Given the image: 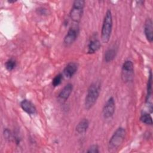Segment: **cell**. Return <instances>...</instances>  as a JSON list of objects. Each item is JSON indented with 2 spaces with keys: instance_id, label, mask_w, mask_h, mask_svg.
<instances>
[{
  "instance_id": "2e32d148",
  "label": "cell",
  "mask_w": 153,
  "mask_h": 153,
  "mask_svg": "<svg viewBox=\"0 0 153 153\" xmlns=\"http://www.w3.org/2000/svg\"><path fill=\"white\" fill-rule=\"evenodd\" d=\"M140 120L141 121L142 123L146 124V125H152V119L150 114L148 113H144L143 114L140 118Z\"/></svg>"
},
{
  "instance_id": "e0dca14e",
  "label": "cell",
  "mask_w": 153,
  "mask_h": 153,
  "mask_svg": "<svg viewBox=\"0 0 153 153\" xmlns=\"http://www.w3.org/2000/svg\"><path fill=\"white\" fill-rule=\"evenodd\" d=\"M16 66V62L13 59H8L5 63V68L9 71H11L14 69V68Z\"/></svg>"
},
{
  "instance_id": "5b68a950",
  "label": "cell",
  "mask_w": 153,
  "mask_h": 153,
  "mask_svg": "<svg viewBox=\"0 0 153 153\" xmlns=\"http://www.w3.org/2000/svg\"><path fill=\"white\" fill-rule=\"evenodd\" d=\"M121 79L124 82H130L134 76V66L131 60H126L121 68Z\"/></svg>"
},
{
  "instance_id": "ba28073f",
  "label": "cell",
  "mask_w": 153,
  "mask_h": 153,
  "mask_svg": "<svg viewBox=\"0 0 153 153\" xmlns=\"http://www.w3.org/2000/svg\"><path fill=\"white\" fill-rule=\"evenodd\" d=\"M144 33L146 38L149 42L153 41V26L152 21L151 19H147L144 24Z\"/></svg>"
},
{
  "instance_id": "6da1fadb",
  "label": "cell",
  "mask_w": 153,
  "mask_h": 153,
  "mask_svg": "<svg viewBox=\"0 0 153 153\" xmlns=\"http://www.w3.org/2000/svg\"><path fill=\"white\" fill-rule=\"evenodd\" d=\"M100 84L99 82H93L88 87L84 101L85 109H90L96 103L99 96Z\"/></svg>"
},
{
  "instance_id": "277c9868",
  "label": "cell",
  "mask_w": 153,
  "mask_h": 153,
  "mask_svg": "<svg viewBox=\"0 0 153 153\" xmlns=\"http://www.w3.org/2000/svg\"><path fill=\"white\" fill-rule=\"evenodd\" d=\"M84 5L85 1L83 0H76L73 2L69 17L74 23L78 24L80 22L83 14Z\"/></svg>"
},
{
  "instance_id": "8fae6325",
  "label": "cell",
  "mask_w": 153,
  "mask_h": 153,
  "mask_svg": "<svg viewBox=\"0 0 153 153\" xmlns=\"http://www.w3.org/2000/svg\"><path fill=\"white\" fill-rule=\"evenodd\" d=\"M73 90V85L71 83L67 84L60 91L58 95V97L60 100L65 101L70 96Z\"/></svg>"
},
{
  "instance_id": "3957f363",
  "label": "cell",
  "mask_w": 153,
  "mask_h": 153,
  "mask_svg": "<svg viewBox=\"0 0 153 153\" xmlns=\"http://www.w3.org/2000/svg\"><path fill=\"white\" fill-rule=\"evenodd\" d=\"M126 132L123 127L118 128L114 133L108 142V148L110 151H114L118 149L123 143Z\"/></svg>"
},
{
  "instance_id": "4fadbf2b",
  "label": "cell",
  "mask_w": 153,
  "mask_h": 153,
  "mask_svg": "<svg viewBox=\"0 0 153 153\" xmlns=\"http://www.w3.org/2000/svg\"><path fill=\"white\" fill-rule=\"evenodd\" d=\"M100 41L97 39H91L88 45V53L93 54L96 53L100 48Z\"/></svg>"
},
{
  "instance_id": "52a82bcc",
  "label": "cell",
  "mask_w": 153,
  "mask_h": 153,
  "mask_svg": "<svg viewBox=\"0 0 153 153\" xmlns=\"http://www.w3.org/2000/svg\"><path fill=\"white\" fill-rule=\"evenodd\" d=\"M115 109V102L114 98L113 97H109L105 104L103 106V110H102V114L103 117L105 119H108L111 118L114 112Z\"/></svg>"
},
{
  "instance_id": "7c38bea8",
  "label": "cell",
  "mask_w": 153,
  "mask_h": 153,
  "mask_svg": "<svg viewBox=\"0 0 153 153\" xmlns=\"http://www.w3.org/2000/svg\"><path fill=\"white\" fill-rule=\"evenodd\" d=\"M89 127V121L87 118H83L79 121L76 126V131L79 134H83L87 131Z\"/></svg>"
},
{
  "instance_id": "7a4b0ae2",
  "label": "cell",
  "mask_w": 153,
  "mask_h": 153,
  "mask_svg": "<svg viewBox=\"0 0 153 153\" xmlns=\"http://www.w3.org/2000/svg\"><path fill=\"white\" fill-rule=\"evenodd\" d=\"M112 16L110 10L106 12L101 30V39L103 42L107 43L109 41L112 29Z\"/></svg>"
},
{
  "instance_id": "5bb4252c",
  "label": "cell",
  "mask_w": 153,
  "mask_h": 153,
  "mask_svg": "<svg viewBox=\"0 0 153 153\" xmlns=\"http://www.w3.org/2000/svg\"><path fill=\"white\" fill-rule=\"evenodd\" d=\"M117 53V48L115 46L109 48H108L105 53V60L106 62H111L116 57Z\"/></svg>"
},
{
  "instance_id": "9c48e42d",
  "label": "cell",
  "mask_w": 153,
  "mask_h": 153,
  "mask_svg": "<svg viewBox=\"0 0 153 153\" xmlns=\"http://www.w3.org/2000/svg\"><path fill=\"white\" fill-rule=\"evenodd\" d=\"M78 70V64L75 62H71L67 64L63 70L65 76L68 78H72Z\"/></svg>"
},
{
  "instance_id": "8992f818",
  "label": "cell",
  "mask_w": 153,
  "mask_h": 153,
  "mask_svg": "<svg viewBox=\"0 0 153 153\" xmlns=\"http://www.w3.org/2000/svg\"><path fill=\"white\" fill-rule=\"evenodd\" d=\"M78 34L79 27L78 24L75 23L69 27L66 35H65L63 39L64 44L66 46H69L72 45L76 41Z\"/></svg>"
},
{
  "instance_id": "9a60e30c",
  "label": "cell",
  "mask_w": 153,
  "mask_h": 153,
  "mask_svg": "<svg viewBox=\"0 0 153 153\" xmlns=\"http://www.w3.org/2000/svg\"><path fill=\"white\" fill-rule=\"evenodd\" d=\"M152 72L151 71H150L149 72V76L148 80V84H147V94L146 97V102L149 105L150 98L152 95Z\"/></svg>"
},
{
  "instance_id": "30bf717a",
  "label": "cell",
  "mask_w": 153,
  "mask_h": 153,
  "mask_svg": "<svg viewBox=\"0 0 153 153\" xmlns=\"http://www.w3.org/2000/svg\"><path fill=\"white\" fill-rule=\"evenodd\" d=\"M22 109L29 115H33L36 112V108L34 105L28 100H23L20 103Z\"/></svg>"
},
{
  "instance_id": "ac0fdd59",
  "label": "cell",
  "mask_w": 153,
  "mask_h": 153,
  "mask_svg": "<svg viewBox=\"0 0 153 153\" xmlns=\"http://www.w3.org/2000/svg\"><path fill=\"white\" fill-rule=\"evenodd\" d=\"M63 79V75L61 74H59L57 75H56L54 78L52 80V85L54 87H57L58 85H59Z\"/></svg>"
},
{
  "instance_id": "d6986e66",
  "label": "cell",
  "mask_w": 153,
  "mask_h": 153,
  "mask_svg": "<svg viewBox=\"0 0 153 153\" xmlns=\"http://www.w3.org/2000/svg\"><path fill=\"white\" fill-rule=\"evenodd\" d=\"M87 152L88 153H99V146L97 145H91L88 149L87 151Z\"/></svg>"
}]
</instances>
